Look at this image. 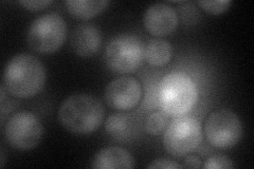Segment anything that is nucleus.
Wrapping results in <instances>:
<instances>
[{"instance_id":"obj_1","label":"nucleus","mask_w":254,"mask_h":169,"mask_svg":"<svg viewBox=\"0 0 254 169\" xmlns=\"http://www.w3.org/2000/svg\"><path fill=\"white\" fill-rule=\"evenodd\" d=\"M105 116L102 103L90 94H73L59 108V122L67 131L84 135L95 131Z\"/></svg>"},{"instance_id":"obj_2","label":"nucleus","mask_w":254,"mask_h":169,"mask_svg":"<svg viewBox=\"0 0 254 169\" xmlns=\"http://www.w3.org/2000/svg\"><path fill=\"white\" fill-rule=\"evenodd\" d=\"M46 80L45 67L34 55L21 53L7 62L3 85L7 92L19 99H29L42 91Z\"/></svg>"},{"instance_id":"obj_3","label":"nucleus","mask_w":254,"mask_h":169,"mask_svg":"<svg viewBox=\"0 0 254 169\" xmlns=\"http://www.w3.org/2000/svg\"><path fill=\"white\" fill-rule=\"evenodd\" d=\"M159 104L164 113L178 117L192 110L198 101L194 80L182 72H172L161 80L158 91Z\"/></svg>"},{"instance_id":"obj_4","label":"nucleus","mask_w":254,"mask_h":169,"mask_svg":"<svg viewBox=\"0 0 254 169\" xmlns=\"http://www.w3.org/2000/svg\"><path fill=\"white\" fill-rule=\"evenodd\" d=\"M66 37V21L58 13H47L31 23L27 43L31 49L37 53L51 54L60 49Z\"/></svg>"},{"instance_id":"obj_5","label":"nucleus","mask_w":254,"mask_h":169,"mask_svg":"<svg viewBox=\"0 0 254 169\" xmlns=\"http://www.w3.org/2000/svg\"><path fill=\"white\" fill-rule=\"evenodd\" d=\"M144 59V47L141 40L130 34H121L108 43L105 50L107 67L120 74L138 70Z\"/></svg>"},{"instance_id":"obj_6","label":"nucleus","mask_w":254,"mask_h":169,"mask_svg":"<svg viewBox=\"0 0 254 169\" xmlns=\"http://www.w3.org/2000/svg\"><path fill=\"white\" fill-rule=\"evenodd\" d=\"M202 141V128L198 119L190 116H178L165 128L163 145L165 150L175 158L188 156Z\"/></svg>"},{"instance_id":"obj_7","label":"nucleus","mask_w":254,"mask_h":169,"mask_svg":"<svg viewBox=\"0 0 254 169\" xmlns=\"http://www.w3.org/2000/svg\"><path fill=\"white\" fill-rule=\"evenodd\" d=\"M204 134L212 146L220 149L232 148L243 135L241 119L231 109H217L206 118Z\"/></svg>"},{"instance_id":"obj_8","label":"nucleus","mask_w":254,"mask_h":169,"mask_svg":"<svg viewBox=\"0 0 254 169\" xmlns=\"http://www.w3.org/2000/svg\"><path fill=\"white\" fill-rule=\"evenodd\" d=\"M44 135V126L32 112L20 111L7 120L4 127L6 142L15 149L30 150L36 147Z\"/></svg>"},{"instance_id":"obj_9","label":"nucleus","mask_w":254,"mask_h":169,"mask_svg":"<svg viewBox=\"0 0 254 169\" xmlns=\"http://www.w3.org/2000/svg\"><path fill=\"white\" fill-rule=\"evenodd\" d=\"M142 98V86L130 76L115 78L105 89V101L118 110H129L136 107Z\"/></svg>"},{"instance_id":"obj_10","label":"nucleus","mask_w":254,"mask_h":169,"mask_svg":"<svg viewBox=\"0 0 254 169\" xmlns=\"http://www.w3.org/2000/svg\"><path fill=\"white\" fill-rule=\"evenodd\" d=\"M143 22L150 34L166 36L177 29L178 16L172 6L165 3H156L148 6Z\"/></svg>"},{"instance_id":"obj_11","label":"nucleus","mask_w":254,"mask_h":169,"mask_svg":"<svg viewBox=\"0 0 254 169\" xmlns=\"http://www.w3.org/2000/svg\"><path fill=\"white\" fill-rule=\"evenodd\" d=\"M102 37L97 27L91 23H82L70 36V45L75 54L84 58L92 57L101 48Z\"/></svg>"},{"instance_id":"obj_12","label":"nucleus","mask_w":254,"mask_h":169,"mask_svg":"<svg viewBox=\"0 0 254 169\" xmlns=\"http://www.w3.org/2000/svg\"><path fill=\"white\" fill-rule=\"evenodd\" d=\"M93 168H133L134 159L128 151L118 146H110L98 151L91 161Z\"/></svg>"},{"instance_id":"obj_13","label":"nucleus","mask_w":254,"mask_h":169,"mask_svg":"<svg viewBox=\"0 0 254 169\" xmlns=\"http://www.w3.org/2000/svg\"><path fill=\"white\" fill-rule=\"evenodd\" d=\"M137 122L132 115L127 113H115L105 122L106 132L117 141L126 142L132 139L137 132Z\"/></svg>"},{"instance_id":"obj_14","label":"nucleus","mask_w":254,"mask_h":169,"mask_svg":"<svg viewBox=\"0 0 254 169\" xmlns=\"http://www.w3.org/2000/svg\"><path fill=\"white\" fill-rule=\"evenodd\" d=\"M172 45L161 38L149 40L144 49V58L153 67L165 66L172 59Z\"/></svg>"},{"instance_id":"obj_15","label":"nucleus","mask_w":254,"mask_h":169,"mask_svg":"<svg viewBox=\"0 0 254 169\" xmlns=\"http://www.w3.org/2000/svg\"><path fill=\"white\" fill-rule=\"evenodd\" d=\"M68 12L76 18L89 19L106 9L105 0H67L65 2Z\"/></svg>"},{"instance_id":"obj_16","label":"nucleus","mask_w":254,"mask_h":169,"mask_svg":"<svg viewBox=\"0 0 254 169\" xmlns=\"http://www.w3.org/2000/svg\"><path fill=\"white\" fill-rule=\"evenodd\" d=\"M169 124V115L163 111H156L150 113L145 122V129L152 135L160 134Z\"/></svg>"},{"instance_id":"obj_17","label":"nucleus","mask_w":254,"mask_h":169,"mask_svg":"<svg viewBox=\"0 0 254 169\" xmlns=\"http://www.w3.org/2000/svg\"><path fill=\"white\" fill-rule=\"evenodd\" d=\"M197 3L205 12L213 15H219L226 12L232 2L230 0H215V1H202L200 0Z\"/></svg>"},{"instance_id":"obj_18","label":"nucleus","mask_w":254,"mask_h":169,"mask_svg":"<svg viewBox=\"0 0 254 169\" xmlns=\"http://www.w3.org/2000/svg\"><path fill=\"white\" fill-rule=\"evenodd\" d=\"M204 168H234L232 160L225 155L211 156L205 163L202 164Z\"/></svg>"},{"instance_id":"obj_19","label":"nucleus","mask_w":254,"mask_h":169,"mask_svg":"<svg viewBox=\"0 0 254 169\" xmlns=\"http://www.w3.org/2000/svg\"><path fill=\"white\" fill-rule=\"evenodd\" d=\"M147 168H166V169L184 168V165H180L179 163H176L173 160L162 158V159H157L153 161V162L147 166Z\"/></svg>"},{"instance_id":"obj_20","label":"nucleus","mask_w":254,"mask_h":169,"mask_svg":"<svg viewBox=\"0 0 254 169\" xmlns=\"http://www.w3.org/2000/svg\"><path fill=\"white\" fill-rule=\"evenodd\" d=\"M19 3L29 11H41V10H44L46 6L51 4L52 1H50V0H41V1H23L22 0V1H19Z\"/></svg>"},{"instance_id":"obj_21","label":"nucleus","mask_w":254,"mask_h":169,"mask_svg":"<svg viewBox=\"0 0 254 169\" xmlns=\"http://www.w3.org/2000/svg\"><path fill=\"white\" fill-rule=\"evenodd\" d=\"M184 167H189V168H201V167H202L201 160H200L199 158H198L197 156H194V155L187 156V158L185 159Z\"/></svg>"},{"instance_id":"obj_22","label":"nucleus","mask_w":254,"mask_h":169,"mask_svg":"<svg viewBox=\"0 0 254 169\" xmlns=\"http://www.w3.org/2000/svg\"><path fill=\"white\" fill-rule=\"evenodd\" d=\"M5 163V155H4V150L1 149V152H0V167H3Z\"/></svg>"}]
</instances>
